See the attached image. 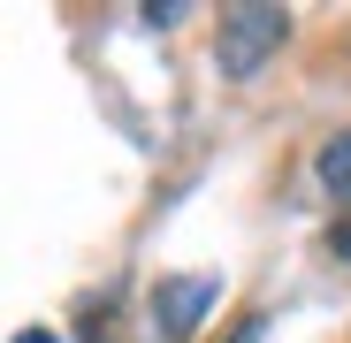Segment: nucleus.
<instances>
[{"instance_id": "nucleus-5", "label": "nucleus", "mask_w": 351, "mask_h": 343, "mask_svg": "<svg viewBox=\"0 0 351 343\" xmlns=\"http://www.w3.org/2000/svg\"><path fill=\"white\" fill-rule=\"evenodd\" d=\"M260 335H267V320H245V328L229 335V343H260Z\"/></svg>"}, {"instance_id": "nucleus-6", "label": "nucleus", "mask_w": 351, "mask_h": 343, "mask_svg": "<svg viewBox=\"0 0 351 343\" xmlns=\"http://www.w3.org/2000/svg\"><path fill=\"white\" fill-rule=\"evenodd\" d=\"M328 244H336V259H351V221L336 229V237H328Z\"/></svg>"}, {"instance_id": "nucleus-4", "label": "nucleus", "mask_w": 351, "mask_h": 343, "mask_svg": "<svg viewBox=\"0 0 351 343\" xmlns=\"http://www.w3.org/2000/svg\"><path fill=\"white\" fill-rule=\"evenodd\" d=\"M138 16H145L153 31H168V23H184V16H191V0H145Z\"/></svg>"}, {"instance_id": "nucleus-7", "label": "nucleus", "mask_w": 351, "mask_h": 343, "mask_svg": "<svg viewBox=\"0 0 351 343\" xmlns=\"http://www.w3.org/2000/svg\"><path fill=\"white\" fill-rule=\"evenodd\" d=\"M16 343H62V335H53V328H23Z\"/></svg>"}, {"instance_id": "nucleus-3", "label": "nucleus", "mask_w": 351, "mask_h": 343, "mask_svg": "<svg viewBox=\"0 0 351 343\" xmlns=\"http://www.w3.org/2000/svg\"><path fill=\"white\" fill-rule=\"evenodd\" d=\"M313 168H321V183H328V191H343V199H351V130H343V138H328Z\"/></svg>"}, {"instance_id": "nucleus-2", "label": "nucleus", "mask_w": 351, "mask_h": 343, "mask_svg": "<svg viewBox=\"0 0 351 343\" xmlns=\"http://www.w3.org/2000/svg\"><path fill=\"white\" fill-rule=\"evenodd\" d=\"M214 298H221L214 275H160V282H153V320H160V335L184 343V335L214 313Z\"/></svg>"}, {"instance_id": "nucleus-1", "label": "nucleus", "mask_w": 351, "mask_h": 343, "mask_svg": "<svg viewBox=\"0 0 351 343\" xmlns=\"http://www.w3.org/2000/svg\"><path fill=\"white\" fill-rule=\"evenodd\" d=\"M290 31V8H275V0H237V8H221V46H214V62L221 77H260V62L282 46Z\"/></svg>"}]
</instances>
